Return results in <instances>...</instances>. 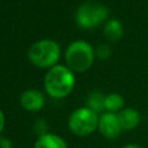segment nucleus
I'll list each match as a JSON object with an SVG mask.
<instances>
[{
	"instance_id": "obj_1",
	"label": "nucleus",
	"mask_w": 148,
	"mask_h": 148,
	"mask_svg": "<svg viewBox=\"0 0 148 148\" xmlns=\"http://www.w3.org/2000/svg\"><path fill=\"white\" fill-rule=\"evenodd\" d=\"M74 72L65 65H56L51 67L44 77V88L49 96L53 98H65L74 89Z\"/></svg>"
},
{
	"instance_id": "obj_2",
	"label": "nucleus",
	"mask_w": 148,
	"mask_h": 148,
	"mask_svg": "<svg viewBox=\"0 0 148 148\" xmlns=\"http://www.w3.org/2000/svg\"><path fill=\"white\" fill-rule=\"evenodd\" d=\"M28 58L32 65L50 69L57 65L60 58V47L53 39H40L30 46Z\"/></svg>"
},
{
	"instance_id": "obj_3",
	"label": "nucleus",
	"mask_w": 148,
	"mask_h": 148,
	"mask_svg": "<svg viewBox=\"0 0 148 148\" xmlns=\"http://www.w3.org/2000/svg\"><path fill=\"white\" fill-rule=\"evenodd\" d=\"M95 58V51L86 40H75L71 43L65 53L67 67L73 72L82 73L88 71Z\"/></svg>"
},
{
	"instance_id": "obj_4",
	"label": "nucleus",
	"mask_w": 148,
	"mask_h": 148,
	"mask_svg": "<svg viewBox=\"0 0 148 148\" xmlns=\"http://www.w3.org/2000/svg\"><path fill=\"white\" fill-rule=\"evenodd\" d=\"M99 116L89 108H79L74 110L68 118V127L77 136L90 135L98 128Z\"/></svg>"
},
{
	"instance_id": "obj_5",
	"label": "nucleus",
	"mask_w": 148,
	"mask_h": 148,
	"mask_svg": "<svg viewBox=\"0 0 148 148\" xmlns=\"http://www.w3.org/2000/svg\"><path fill=\"white\" fill-rule=\"evenodd\" d=\"M109 9L98 2H84L79 6L75 13V21L82 29H92L106 21Z\"/></svg>"
},
{
	"instance_id": "obj_6",
	"label": "nucleus",
	"mask_w": 148,
	"mask_h": 148,
	"mask_svg": "<svg viewBox=\"0 0 148 148\" xmlns=\"http://www.w3.org/2000/svg\"><path fill=\"white\" fill-rule=\"evenodd\" d=\"M98 130L102 133V135L108 139L118 138L120 133L124 131L119 121L118 114L112 112H104L103 114L99 116Z\"/></svg>"
},
{
	"instance_id": "obj_7",
	"label": "nucleus",
	"mask_w": 148,
	"mask_h": 148,
	"mask_svg": "<svg viewBox=\"0 0 148 148\" xmlns=\"http://www.w3.org/2000/svg\"><path fill=\"white\" fill-rule=\"evenodd\" d=\"M22 108L30 112L39 111L45 104V96L36 89H27L20 96Z\"/></svg>"
},
{
	"instance_id": "obj_8",
	"label": "nucleus",
	"mask_w": 148,
	"mask_h": 148,
	"mask_svg": "<svg viewBox=\"0 0 148 148\" xmlns=\"http://www.w3.org/2000/svg\"><path fill=\"white\" fill-rule=\"evenodd\" d=\"M118 118H119L123 130L125 131H131L135 128L140 124V120H141L140 113L135 109H132V108H124L121 111H119Z\"/></svg>"
},
{
	"instance_id": "obj_9",
	"label": "nucleus",
	"mask_w": 148,
	"mask_h": 148,
	"mask_svg": "<svg viewBox=\"0 0 148 148\" xmlns=\"http://www.w3.org/2000/svg\"><path fill=\"white\" fill-rule=\"evenodd\" d=\"M34 148H67V143L57 134L44 133L37 138Z\"/></svg>"
},
{
	"instance_id": "obj_10",
	"label": "nucleus",
	"mask_w": 148,
	"mask_h": 148,
	"mask_svg": "<svg viewBox=\"0 0 148 148\" xmlns=\"http://www.w3.org/2000/svg\"><path fill=\"white\" fill-rule=\"evenodd\" d=\"M104 37L109 42H118L124 36V27L121 22L117 18H111L106 21L103 28Z\"/></svg>"
},
{
	"instance_id": "obj_11",
	"label": "nucleus",
	"mask_w": 148,
	"mask_h": 148,
	"mask_svg": "<svg viewBox=\"0 0 148 148\" xmlns=\"http://www.w3.org/2000/svg\"><path fill=\"white\" fill-rule=\"evenodd\" d=\"M124 105H125V101L121 95L112 92V94H109L105 96L104 109L106 110V112L116 113L118 111H121L124 109Z\"/></svg>"
},
{
	"instance_id": "obj_12",
	"label": "nucleus",
	"mask_w": 148,
	"mask_h": 148,
	"mask_svg": "<svg viewBox=\"0 0 148 148\" xmlns=\"http://www.w3.org/2000/svg\"><path fill=\"white\" fill-rule=\"evenodd\" d=\"M104 102H105V96L99 92V91H92L89 94L87 98V108L91 109L96 113L105 110L104 109Z\"/></svg>"
},
{
	"instance_id": "obj_13",
	"label": "nucleus",
	"mask_w": 148,
	"mask_h": 148,
	"mask_svg": "<svg viewBox=\"0 0 148 148\" xmlns=\"http://www.w3.org/2000/svg\"><path fill=\"white\" fill-rule=\"evenodd\" d=\"M96 56L99 59H108L111 56V47L106 44H102L96 50Z\"/></svg>"
},
{
	"instance_id": "obj_14",
	"label": "nucleus",
	"mask_w": 148,
	"mask_h": 148,
	"mask_svg": "<svg viewBox=\"0 0 148 148\" xmlns=\"http://www.w3.org/2000/svg\"><path fill=\"white\" fill-rule=\"evenodd\" d=\"M0 148H12L10 141L6 138H0Z\"/></svg>"
},
{
	"instance_id": "obj_15",
	"label": "nucleus",
	"mask_w": 148,
	"mask_h": 148,
	"mask_svg": "<svg viewBox=\"0 0 148 148\" xmlns=\"http://www.w3.org/2000/svg\"><path fill=\"white\" fill-rule=\"evenodd\" d=\"M3 126H5V114H3V112L0 110V133H1V131L3 130Z\"/></svg>"
},
{
	"instance_id": "obj_16",
	"label": "nucleus",
	"mask_w": 148,
	"mask_h": 148,
	"mask_svg": "<svg viewBox=\"0 0 148 148\" xmlns=\"http://www.w3.org/2000/svg\"><path fill=\"white\" fill-rule=\"evenodd\" d=\"M124 148H141L139 145H135V143H128V145H126Z\"/></svg>"
}]
</instances>
